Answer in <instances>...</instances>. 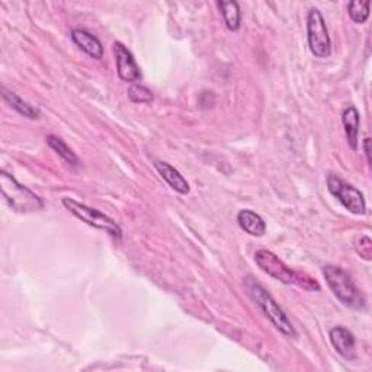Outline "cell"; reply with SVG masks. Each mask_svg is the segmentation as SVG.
I'll list each match as a JSON object with an SVG mask.
<instances>
[{
    "mask_svg": "<svg viewBox=\"0 0 372 372\" xmlns=\"http://www.w3.org/2000/svg\"><path fill=\"white\" fill-rule=\"evenodd\" d=\"M72 39L81 51H85L92 58L100 60L103 57V47L100 44V41L89 31L80 28L74 29L72 31Z\"/></svg>",
    "mask_w": 372,
    "mask_h": 372,
    "instance_id": "11",
    "label": "cell"
},
{
    "mask_svg": "<svg viewBox=\"0 0 372 372\" xmlns=\"http://www.w3.org/2000/svg\"><path fill=\"white\" fill-rule=\"evenodd\" d=\"M327 190L339 202L345 206L347 211L357 215H364L366 211V202L359 190L355 186L345 182L338 175L330 173L327 178Z\"/></svg>",
    "mask_w": 372,
    "mask_h": 372,
    "instance_id": "7",
    "label": "cell"
},
{
    "mask_svg": "<svg viewBox=\"0 0 372 372\" xmlns=\"http://www.w3.org/2000/svg\"><path fill=\"white\" fill-rule=\"evenodd\" d=\"M330 342L333 347L338 350V354L347 361H352L357 358V340L354 333L349 328L336 326L330 330Z\"/></svg>",
    "mask_w": 372,
    "mask_h": 372,
    "instance_id": "9",
    "label": "cell"
},
{
    "mask_svg": "<svg viewBox=\"0 0 372 372\" xmlns=\"http://www.w3.org/2000/svg\"><path fill=\"white\" fill-rule=\"evenodd\" d=\"M255 260L265 274L275 278L277 281H281L288 285H298L304 289H308V291H320V285L317 281L310 278L305 274L291 270V267L286 266L275 253L270 251H258L255 253Z\"/></svg>",
    "mask_w": 372,
    "mask_h": 372,
    "instance_id": "1",
    "label": "cell"
},
{
    "mask_svg": "<svg viewBox=\"0 0 372 372\" xmlns=\"http://www.w3.org/2000/svg\"><path fill=\"white\" fill-rule=\"evenodd\" d=\"M2 96L18 114L24 115L25 118H29V119H38L39 118V111L36 108L31 107L29 103L25 102L24 99H20L15 92L8 91L6 88H2Z\"/></svg>",
    "mask_w": 372,
    "mask_h": 372,
    "instance_id": "14",
    "label": "cell"
},
{
    "mask_svg": "<svg viewBox=\"0 0 372 372\" xmlns=\"http://www.w3.org/2000/svg\"><path fill=\"white\" fill-rule=\"evenodd\" d=\"M47 142H48V146L61 157V159H63V160H66L67 163H70V164H73V166H77V164L80 163L79 161V157L74 154V152L67 146V144L63 141V140H61V138H58V137H55V135H48L47 137Z\"/></svg>",
    "mask_w": 372,
    "mask_h": 372,
    "instance_id": "16",
    "label": "cell"
},
{
    "mask_svg": "<svg viewBox=\"0 0 372 372\" xmlns=\"http://www.w3.org/2000/svg\"><path fill=\"white\" fill-rule=\"evenodd\" d=\"M342 122L346 134V140L352 150L358 149V134H359V114L355 107H347L342 114Z\"/></svg>",
    "mask_w": 372,
    "mask_h": 372,
    "instance_id": "12",
    "label": "cell"
},
{
    "mask_svg": "<svg viewBox=\"0 0 372 372\" xmlns=\"http://www.w3.org/2000/svg\"><path fill=\"white\" fill-rule=\"evenodd\" d=\"M128 98L134 103H150L153 100V93L146 86L134 84L128 89Z\"/></svg>",
    "mask_w": 372,
    "mask_h": 372,
    "instance_id": "18",
    "label": "cell"
},
{
    "mask_svg": "<svg viewBox=\"0 0 372 372\" xmlns=\"http://www.w3.org/2000/svg\"><path fill=\"white\" fill-rule=\"evenodd\" d=\"M358 240H361V244H362L361 249H357V251H358V253H359V255H361L364 259L369 260V259H371V252H372L371 239H369L368 236H365V239H364V241H365V243H362V236H361V237H358Z\"/></svg>",
    "mask_w": 372,
    "mask_h": 372,
    "instance_id": "19",
    "label": "cell"
},
{
    "mask_svg": "<svg viewBox=\"0 0 372 372\" xmlns=\"http://www.w3.org/2000/svg\"><path fill=\"white\" fill-rule=\"evenodd\" d=\"M369 6H371V2H359V0L350 2L347 6L350 19H352L355 24H359V25L365 24L369 18Z\"/></svg>",
    "mask_w": 372,
    "mask_h": 372,
    "instance_id": "17",
    "label": "cell"
},
{
    "mask_svg": "<svg viewBox=\"0 0 372 372\" xmlns=\"http://www.w3.org/2000/svg\"><path fill=\"white\" fill-rule=\"evenodd\" d=\"M218 8L221 11L225 27L230 31H237L241 22V12L239 4L234 2V0H230V2H218Z\"/></svg>",
    "mask_w": 372,
    "mask_h": 372,
    "instance_id": "15",
    "label": "cell"
},
{
    "mask_svg": "<svg viewBox=\"0 0 372 372\" xmlns=\"http://www.w3.org/2000/svg\"><path fill=\"white\" fill-rule=\"evenodd\" d=\"M244 286L247 289V293H249V295L252 297V300L262 310L263 314H266V317L274 323V326L279 330L281 333H284L288 338H297L295 328L293 323L289 321V319L286 317L284 310L274 300V297L267 293L253 277H247L244 279Z\"/></svg>",
    "mask_w": 372,
    "mask_h": 372,
    "instance_id": "2",
    "label": "cell"
},
{
    "mask_svg": "<svg viewBox=\"0 0 372 372\" xmlns=\"http://www.w3.org/2000/svg\"><path fill=\"white\" fill-rule=\"evenodd\" d=\"M323 275L328 288L332 289L335 297L347 308L364 310L365 308V295L359 291V288L350 278V275L339 266L328 265L324 266Z\"/></svg>",
    "mask_w": 372,
    "mask_h": 372,
    "instance_id": "3",
    "label": "cell"
},
{
    "mask_svg": "<svg viewBox=\"0 0 372 372\" xmlns=\"http://www.w3.org/2000/svg\"><path fill=\"white\" fill-rule=\"evenodd\" d=\"M237 222L241 230H244L247 234L255 236V237H260L266 232V224L263 218L251 210H241L237 214Z\"/></svg>",
    "mask_w": 372,
    "mask_h": 372,
    "instance_id": "13",
    "label": "cell"
},
{
    "mask_svg": "<svg viewBox=\"0 0 372 372\" xmlns=\"http://www.w3.org/2000/svg\"><path fill=\"white\" fill-rule=\"evenodd\" d=\"M63 205L74 217H77L79 220L86 222L88 225L93 227V229L107 232L108 234H111L115 239L122 237V230H121V227L117 224V221H114L112 218H109L103 213H100L95 208H91V206H88L85 204H80L73 198H65Z\"/></svg>",
    "mask_w": 372,
    "mask_h": 372,
    "instance_id": "5",
    "label": "cell"
},
{
    "mask_svg": "<svg viewBox=\"0 0 372 372\" xmlns=\"http://www.w3.org/2000/svg\"><path fill=\"white\" fill-rule=\"evenodd\" d=\"M307 39L310 51L317 58H327L332 54V41H330L326 20L319 9H310L307 15Z\"/></svg>",
    "mask_w": 372,
    "mask_h": 372,
    "instance_id": "6",
    "label": "cell"
},
{
    "mask_svg": "<svg viewBox=\"0 0 372 372\" xmlns=\"http://www.w3.org/2000/svg\"><path fill=\"white\" fill-rule=\"evenodd\" d=\"M114 54L117 61V70L121 80L128 81V84H137L141 80V72L135 63L131 51L122 43L114 44Z\"/></svg>",
    "mask_w": 372,
    "mask_h": 372,
    "instance_id": "8",
    "label": "cell"
},
{
    "mask_svg": "<svg viewBox=\"0 0 372 372\" xmlns=\"http://www.w3.org/2000/svg\"><path fill=\"white\" fill-rule=\"evenodd\" d=\"M369 144H371V138H365L364 140V149H365V154H366V160L368 163H371V149H369Z\"/></svg>",
    "mask_w": 372,
    "mask_h": 372,
    "instance_id": "20",
    "label": "cell"
},
{
    "mask_svg": "<svg viewBox=\"0 0 372 372\" xmlns=\"http://www.w3.org/2000/svg\"><path fill=\"white\" fill-rule=\"evenodd\" d=\"M0 191L8 205L16 213L27 214L44 208L43 199L6 172L0 173Z\"/></svg>",
    "mask_w": 372,
    "mask_h": 372,
    "instance_id": "4",
    "label": "cell"
},
{
    "mask_svg": "<svg viewBox=\"0 0 372 372\" xmlns=\"http://www.w3.org/2000/svg\"><path fill=\"white\" fill-rule=\"evenodd\" d=\"M154 168L159 172V175L164 180H166L171 188L175 190L178 194H180V195H188L190 194L191 188H190L188 180H186L180 175V172L172 166V164H169L166 161H156Z\"/></svg>",
    "mask_w": 372,
    "mask_h": 372,
    "instance_id": "10",
    "label": "cell"
}]
</instances>
